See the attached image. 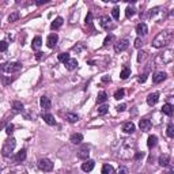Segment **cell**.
<instances>
[{"mask_svg":"<svg viewBox=\"0 0 174 174\" xmlns=\"http://www.w3.org/2000/svg\"><path fill=\"white\" fill-rule=\"evenodd\" d=\"M135 154H136V143H135V140H129V139L123 140V143H121L117 155L120 156V158H123V159H130Z\"/></svg>","mask_w":174,"mask_h":174,"instance_id":"obj_1","label":"cell"},{"mask_svg":"<svg viewBox=\"0 0 174 174\" xmlns=\"http://www.w3.org/2000/svg\"><path fill=\"white\" fill-rule=\"evenodd\" d=\"M173 37H174V33L172 30L161 31V33H158V36L152 40V46H154V48H156V49L165 48V46H167L170 42H172Z\"/></svg>","mask_w":174,"mask_h":174,"instance_id":"obj_2","label":"cell"},{"mask_svg":"<svg viewBox=\"0 0 174 174\" xmlns=\"http://www.w3.org/2000/svg\"><path fill=\"white\" fill-rule=\"evenodd\" d=\"M172 61H174V50L173 49H166L162 53L156 54L155 57V63L158 65H165V64H170Z\"/></svg>","mask_w":174,"mask_h":174,"instance_id":"obj_3","label":"cell"},{"mask_svg":"<svg viewBox=\"0 0 174 174\" xmlns=\"http://www.w3.org/2000/svg\"><path fill=\"white\" fill-rule=\"evenodd\" d=\"M148 16L152 19V21L161 22L162 19L166 16V10H165V8H162V7H155V8H152V10H150Z\"/></svg>","mask_w":174,"mask_h":174,"instance_id":"obj_4","label":"cell"},{"mask_svg":"<svg viewBox=\"0 0 174 174\" xmlns=\"http://www.w3.org/2000/svg\"><path fill=\"white\" fill-rule=\"evenodd\" d=\"M15 146H16L15 139L11 137V139H8V140H5L4 144H3V147H2V154H3V156H10L11 152L15 150Z\"/></svg>","mask_w":174,"mask_h":174,"instance_id":"obj_5","label":"cell"},{"mask_svg":"<svg viewBox=\"0 0 174 174\" xmlns=\"http://www.w3.org/2000/svg\"><path fill=\"white\" fill-rule=\"evenodd\" d=\"M21 69H22L21 63H4L2 65V71L7 72V74H14V72H18Z\"/></svg>","mask_w":174,"mask_h":174,"instance_id":"obj_6","label":"cell"},{"mask_svg":"<svg viewBox=\"0 0 174 174\" xmlns=\"http://www.w3.org/2000/svg\"><path fill=\"white\" fill-rule=\"evenodd\" d=\"M38 169L42 170V172H52V170H53V163H52V161H49V159L42 158L38 161Z\"/></svg>","mask_w":174,"mask_h":174,"instance_id":"obj_7","label":"cell"},{"mask_svg":"<svg viewBox=\"0 0 174 174\" xmlns=\"http://www.w3.org/2000/svg\"><path fill=\"white\" fill-rule=\"evenodd\" d=\"M128 46H129V40L128 38H123V40H120V41H117L114 44V50L117 52V53H120V52L127 50Z\"/></svg>","mask_w":174,"mask_h":174,"instance_id":"obj_8","label":"cell"},{"mask_svg":"<svg viewBox=\"0 0 174 174\" xmlns=\"http://www.w3.org/2000/svg\"><path fill=\"white\" fill-rule=\"evenodd\" d=\"M99 23H101V26H102V29H105V30H112L113 27H114V25H113V22H112V19L109 18V16H101L99 18Z\"/></svg>","mask_w":174,"mask_h":174,"instance_id":"obj_9","label":"cell"},{"mask_svg":"<svg viewBox=\"0 0 174 174\" xmlns=\"http://www.w3.org/2000/svg\"><path fill=\"white\" fill-rule=\"evenodd\" d=\"M89 156H90V147L87 146V144H83L79 148V151H78V158L83 159V161H87Z\"/></svg>","mask_w":174,"mask_h":174,"instance_id":"obj_10","label":"cell"},{"mask_svg":"<svg viewBox=\"0 0 174 174\" xmlns=\"http://www.w3.org/2000/svg\"><path fill=\"white\" fill-rule=\"evenodd\" d=\"M151 127H152V123L148 118H141L139 121V128H140V130H143V132H148L151 129Z\"/></svg>","mask_w":174,"mask_h":174,"instance_id":"obj_11","label":"cell"},{"mask_svg":"<svg viewBox=\"0 0 174 174\" xmlns=\"http://www.w3.org/2000/svg\"><path fill=\"white\" fill-rule=\"evenodd\" d=\"M57 41H59V36H57L56 33H52L48 36V40H46V45H48V48L53 49L54 46H56Z\"/></svg>","mask_w":174,"mask_h":174,"instance_id":"obj_12","label":"cell"},{"mask_svg":"<svg viewBox=\"0 0 174 174\" xmlns=\"http://www.w3.org/2000/svg\"><path fill=\"white\" fill-rule=\"evenodd\" d=\"M136 33L139 34V37H144L148 34V27H147L146 23H139L137 26H136Z\"/></svg>","mask_w":174,"mask_h":174,"instance_id":"obj_13","label":"cell"},{"mask_svg":"<svg viewBox=\"0 0 174 174\" xmlns=\"http://www.w3.org/2000/svg\"><path fill=\"white\" fill-rule=\"evenodd\" d=\"M94 166H95V162L91 161V159H87V161H85L82 163V170L83 172H86V173H89V172H91V170L94 169Z\"/></svg>","mask_w":174,"mask_h":174,"instance_id":"obj_14","label":"cell"},{"mask_svg":"<svg viewBox=\"0 0 174 174\" xmlns=\"http://www.w3.org/2000/svg\"><path fill=\"white\" fill-rule=\"evenodd\" d=\"M166 76H167V75H166V72H163V71H159V72H156V74L152 76V82L158 85V83L163 82V80L166 79Z\"/></svg>","mask_w":174,"mask_h":174,"instance_id":"obj_15","label":"cell"},{"mask_svg":"<svg viewBox=\"0 0 174 174\" xmlns=\"http://www.w3.org/2000/svg\"><path fill=\"white\" fill-rule=\"evenodd\" d=\"M158 101H159V94L158 92H151V94L147 97V103H148L150 106H155Z\"/></svg>","mask_w":174,"mask_h":174,"instance_id":"obj_16","label":"cell"},{"mask_svg":"<svg viewBox=\"0 0 174 174\" xmlns=\"http://www.w3.org/2000/svg\"><path fill=\"white\" fill-rule=\"evenodd\" d=\"M40 105H41V108L44 110H49L52 108V102H50V99H49L48 97H41V99H40Z\"/></svg>","mask_w":174,"mask_h":174,"instance_id":"obj_17","label":"cell"},{"mask_svg":"<svg viewBox=\"0 0 174 174\" xmlns=\"http://www.w3.org/2000/svg\"><path fill=\"white\" fill-rule=\"evenodd\" d=\"M162 113L166 116H173L174 114V105H172V103H165V105L162 106Z\"/></svg>","mask_w":174,"mask_h":174,"instance_id":"obj_18","label":"cell"},{"mask_svg":"<svg viewBox=\"0 0 174 174\" xmlns=\"http://www.w3.org/2000/svg\"><path fill=\"white\" fill-rule=\"evenodd\" d=\"M42 120L45 121L48 125H56V120H54V117L52 114H49V113H44V114H42Z\"/></svg>","mask_w":174,"mask_h":174,"instance_id":"obj_19","label":"cell"},{"mask_svg":"<svg viewBox=\"0 0 174 174\" xmlns=\"http://www.w3.org/2000/svg\"><path fill=\"white\" fill-rule=\"evenodd\" d=\"M123 130L125 133H133L135 132V124L132 121H128V123H124L123 124Z\"/></svg>","mask_w":174,"mask_h":174,"instance_id":"obj_20","label":"cell"},{"mask_svg":"<svg viewBox=\"0 0 174 174\" xmlns=\"http://www.w3.org/2000/svg\"><path fill=\"white\" fill-rule=\"evenodd\" d=\"M78 60L76 59H69L68 61L65 63V68L68 69V71H74V69H76L78 68Z\"/></svg>","mask_w":174,"mask_h":174,"instance_id":"obj_21","label":"cell"},{"mask_svg":"<svg viewBox=\"0 0 174 174\" xmlns=\"http://www.w3.org/2000/svg\"><path fill=\"white\" fill-rule=\"evenodd\" d=\"M63 23H64V19L61 18V16H57L56 19H54L53 22H52V25H50V27L53 29V30H57V29H60L63 26Z\"/></svg>","mask_w":174,"mask_h":174,"instance_id":"obj_22","label":"cell"},{"mask_svg":"<svg viewBox=\"0 0 174 174\" xmlns=\"http://www.w3.org/2000/svg\"><path fill=\"white\" fill-rule=\"evenodd\" d=\"M26 159V150H21L19 152H16V155L14 156V161L16 162V163H21Z\"/></svg>","mask_w":174,"mask_h":174,"instance_id":"obj_23","label":"cell"},{"mask_svg":"<svg viewBox=\"0 0 174 174\" xmlns=\"http://www.w3.org/2000/svg\"><path fill=\"white\" fill-rule=\"evenodd\" d=\"M169 162H170V158L167 154H162V155L159 156V165H161L162 167L169 166Z\"/></svg>","mask_w":174,"mask_h":174,"instance_id":"obj_24","label":"cell"},{"mask_svg":"<svg viewBox=\"0 0 174 174\" xmlns=\"http://www.w3.org/2000/svg\"><path fill=\"white\" fill-rule=\"evenodd\" d=\"M69 140H71V143H74V144H80L83 141V135L82 133H74Z\"/></svg>","mask_w":174,"mask_h":174,"instance_id":"obj_25","label":"cell"},{"mask_svg":"<svg viewBox=\"0 0 174 174\" xmlns=\"http://www.w3.org/2000/svg\"><path fill=\"white\" fill-rule=\"evenodd\" d=\"M23 109H25V106H23V103L21 101H14L12 102V110L15 113H21L23 112Z\"/></svg>","mask_w":174,"mask_h":174,"instance_id":"obj_26","label":"cell"},{"mask_svg":"<svg viewBox=\"0 0 174 174\" xmlns=\"http://www.w3.org/2000/svg\"><path fill=\"white\" fill-rule=\"evenodd\" d=\"M41 45H42V38H41V37L37 36L36 38L33 40V44H31V48H33V50H38V49L41 48Z\"/></svg>","mask_w":174,"mask_h":174,"instance_id":"obj_27","label":"cell"},{"mask_svg":"<svg viewBox=\"0 0 174 174\" xmlns=\"http://www.w3.org/2000/svg\"><path fill=\"white\" fill-rule=\"evenodd\" d=\"M65 120H68L69 123L74 124V123H76V121L79 120V116H78L76 113H71V112H69V113H65Z\"/></svg>","mask_w":174,"mask_h":174,"instance_id":"obj_28","label":"cell"},{"mask_svg":"<svg viewBox=\"0 0 174 174\" xmlns=\"http://www.w3.org/2000/svg\"><path fill=\"white\" fill-rule=\"evenodd\" d=\"M156 143H158V137H156L155 135L148 136V140H147V146H148V148H154V147L156 146Z\"/></svg>","mask_w":174,"mask_h":174,"instance_id":"obj_29","label":"cell"},{"mask_svg":"<svg viewBox=\"0 0 174 174\" xmlns=\"http://www.w3.org/2000/svg\"><path fill=\"white\" fill-rule=\"evenodd\" d=\"M102 174H114V167L109 163H105L102 166Z\"/></svg>","mask_w":174,"mask_h":174,"instance_id":"obj_30","label":"cell"},{"mask_svg":"<svg viewBox=\"0 0 174 174\" xmlns=\"http://www.w3.org/2000/svg\"><path fill=\"white\" fill-rule=\"evenodd\" d=\"M128 76H130V68L129 67H124L123 69H121V74H120V78L121 79H127Z\"/></svg>","mask_w":174,"mask_h":174,"instance_id":"obj_31","label":"cell"},{"mask_svg":"<svg viewBox=\"0 0 174 174\" xmlns=\"http://www.w3.org/2000/svg\"><path fill=\"white\" fill-rule=\"evenodd\" d=\"M106 99H108V94H106L105 91H101L99 94H98V97H97V102L98 103H103V102H106Z\"/></svg>","mask_w":174,"mask_h":174,"instance_id":"obj_32","label":"cell"},{"mask_svg":"<svg viewBox=\"0 0 174 174\" xmlns=\"http://www.w3.org/2000/svg\"><path fill=\"white\" fill-rule=\"evenodd\" d=\"M19 16H21V15H19L18 11H14V12H11L10 16H8V22H11V23H12V22H16V21L19 19Z\"/></svg>","mask_w":174,"mask_h":174,"instance_id":"obj_33","label":"cell"},{"mask_svg":"<svg viewBox=\"0 0 174 174\" xmlns=\"http://www.w3.org/2000/svg\"><path fill=\"white\" fill-rule=\"evenodd\" d=\"M147 57H148V53H147L146 50H140V52L137 53V61H139V63L144 61V60H146Z\"/></svg>","mask_w":174,"mask_h":174,"instance_id":"obj_34","label":"cell"},{"mask_svg":"<svg viewBox=\"0 0 174 174\" xmlns=\"http://www.w3.org/2000/svg\"><path fill=\"white\" fill-rule=\"evenodd\" d=\"M166 135L169 136V137H174V124L170 123L169 125H167L166 128Z\"/></svg>","mask_w":174,"mask_h":174,"instance_id":"obj_35","label":"cell"},{"mask_svg":"<svg viewBox=\"0 0 174 174\" xmlns=\"http://www.w3.org/2000/svg\"><path fill=\"white\" fill-rule=\"evenodd\" d=\"M135 12H136V10H135L133 7H130V5H128V7H127V10H125L127 18H132V16L135 15Z\"/></svg>","mask_w":174,"mask_h":174,"instance_id":"obj_36","label":"cell"},{"mask_svg":"<svg viewBox=\"0 0 174 174\" xmlns=\"http://www.w3.org/2000/svg\"><path fill=\"white\" fill-rule=\"evenodd\" d=\"M108 110H109V106L108 105H101L99 108H98V114L103 116V114H106V113H108Z\"/></svg>","mask_w":174,"mask_h":174,"instance_id":"obj_37","label":"cell"},{"mask_svg":"<svg viewBox=\"0 0 174 174\" xmlns=\"http://www.w3.org/2000/svg\"><path fill=\"white\" fill-rule=\"evenodd\" d=\"M124 95H125V90L124 89H120V90H117V91L114 92L116 99H121V98H124Z\"/></svg>","mask_w":174,"mask_h":174,"instance_id":"obj_38","label":"cell"},{"mask_svg":"<svg viewBox=\"0 0 174 174\" xmlns=\"http://www.w3.org/2000/svg\"><path fill=\"white\" fill-rule=\"evenodd\" d=\"M69 59H71V57H69V54H68V53H60V54H59V61L64 63V64H65L67 61H68Z\"/></svg>","mask_w":174,"mask_h":174,"instance_id":"obj_39","label":"cell"},{"mask_svg":"<svg viewBox=\"0 0 174 174\" xmlns=\"http://www.w3.org/2000/svg\"><path fill=\"white\" fill-rule=\"evenodd\" d=\"M112 16L114 19H120V8H118V7L113 8V10H112Z\"/></svg>","mask_w":174,"mask_h":174,"instance_id":"obj_40","label":"cell"},{"mask_svg":"<svg viewBox=\"0 0 174 174\" xmlns=\"http://www.w3.org/2000/svg\"><path fill=\"white\" fill-rule=\"evenodd\" d=\"M113 41H114V36H113V34H109V36L105 38V41H103V45L108 46L109 44H112Z\"/></svg>","mask_w":174,"mask_h":174,"instance_id":"obj_41","label":"cell"},{"mask_svg":"<svg viewBox=\"0 0 174 174\" xmlns=\"http://www.w3.org/2000/svg\"><path fill=\"white\" fill-rule=\"evenodd\" d=\"M86 26H92V12H89L86 16Z\"/></svg>","mask_w":174,"mask_h":174,"instance_id":"obj_42","label":"cell"},{"mask_svg":"<svg viewBox=\"0 0 174 174\" xmlns=\"http://www.w3.org/2000/svg\"><path fill=\"white\" fill-rule=\"evenodd\" d=\"M133 45H135V48H137V49H140L141 46H143V40L140 38V37H137V38L135 40V44H133Z\"/></svg>","mask_w":174,"mask_h":174,"instance_id":"obj_43","label":"cell"},{"mask_svg":"<svg viewBox=\"0 0 174 174\" xmlns=\"http://www.w3.org/2000/svg\"><path fill=\"white\" fill-rule=\"evenodd\" d=\"M7 48H8V42L7 41H2V42H0V50H2V52H5V50H7Z\"/></svg>","mask_w":174,"mask_h":174,"instance_id":"obj_44","label":"cell"},{"mask_svg":"<svg viewBox=\"0 0 174 174\" xmlns=\"http://www.w3.org/2000/svg\"><path fill=\"white\" fill-rule=\"evenodd\" d=\"M83 49H85V45H83V44H80V42L78 44V45L74 46V50H75V52H82Z\"/></svg>","mask_w":174,"mask_h":174,"instance_id":"obj_45","label":"cell"},{"mask_svg":"<svg viewBox=\"0 0 174 174\" xmlns=\"http://www.w3.org/2000/svg\"><path fill=\"white\" fill-rule=\"evenodd\" d=\"M12 132H14V124H8L7 128H5V133H7V135H11Z\"/></svg>","mask_w":174,"mask_h":174,"instance_id":"obj_46","label":"cell"},{"mask_svg":"<svg viewBox=\"0 0 174 174\" xmlns=\"http://www.w3.org/2000/svg\"><path fill=\"white\" fill-rule=\"evenodd\" d=\"M125 109H127V105H125V103H121V105L117 106V112H124Z\"/></svg>","mask_w":174,"mask_h":174,"instance_id":"obj_47","label":"cell"},{"mask_svg":"<svg viewBox=\"0 0 174 174\" xmlns=\"http://www.w3.org/2000/svg\"><path fill=\"white\" fill-rule=\"evenodd\" d=\"M117 174H128V169L127 167H121V169H118Z\"/></svg>","mask_w":174,"mask_h":174,"instance_id":"obj_48","label":"cell"},{"mask_svg":"<svg viewBox=\"0 0 174 174\" xmlns=\"http://www.w3.org/2000/svg\"><path fill=\"white\" fill-rule=\"evenodd\" d=\"M146 80H147V75H146V74L140 75V78H139V82H140V83H144Z\"/></svg>","mask_w":174,"mask_h":174,"instance_id":"obj_49","label":"cell"},{"mask_svg":"<svg viewBox=\"0 0 174 174\" xmlns=\"http://www.w3.org/2000/svg\"><path fill=\"white\" fill-rule=\"evenodd\" d=\"M144 155H146L144 152H136L135 154V158L136 159H141V158H144Z\"/></svg>","mask_w":174,"mask_h":174,"instance_id":"obj_50","label":"cell"},{"mask_svg":"<svg viewBox=\"0 0 174 174\" xmlns=\"http://www.w3.org/2000/svg\"><path fill=\"white\" fill-rule=\"evenodd\" d=\"M110 80H112V79H110V76H109V75H105V76H102V82H105V83H109Z\"/></svg>","mask_w":174,"mask_h":174,"instance_id":"obj_51","label":"cell"},{"mask_svg":"<svg viewBox=\"0 0 174 174\" xmlns=\"http://www.w3.org/2000/svg\"><path fill=\"white\" fill-rule=\"evenodd\" d=\"M46 3H48V0H37L36 4L37 5H42V4H46Z\"/></svg>","mask_w":174,"mask_h":174,"instance_id":"obj_52","label":"cell"},{"mask_svg":"<svg viewBox=\"0 0 174 174\" xmlns=\"http://www.w3.org/2000/svg\"><path fill=\"white\" fill-rule=\"evenodd\" d=\"M7 38L10 40V41H14V40H15V34H8Z\"/></svg>","mask_w":174,"mask_h":174,"instance_id":"obj_53","label":"cell"},{"mask_svg":"<svg viewBox=\"0 0 174 174\" xmlns=\"http://www.w3.org/2000/svg\"><path fill=\"white\" fill-rule=\"evenodd\" d=\"M42 54H44V53H41V52H38V53H37V59L41 60V59H42Z\"/></svg>","mask_w":174,"mask_h":174,"instance_id":"obj_54","label":"cell"}]
</instances>
